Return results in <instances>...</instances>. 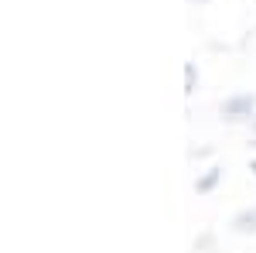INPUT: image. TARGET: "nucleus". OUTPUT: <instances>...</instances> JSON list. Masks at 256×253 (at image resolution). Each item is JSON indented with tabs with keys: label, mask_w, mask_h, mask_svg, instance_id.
<instances>
[{
	"label": "nucleus",
	"mask_w": 256,
	"mask_h": 253,
	"mask_svg": "<svg viewBox=\"0 0 256 253\" xmlns=\"http://www.w3.org/2000/svg\"><path fill=\"white\" fill-rule=\"evenodd\" d=\"M250 171H253V175H256V157H250Z\"/></svg>",
	"instance_id": "nucleus-6"
},
{
	"label": "nucleus",
	"mask_w": 256,
	"mask_h": 253,
	"mask_svg": "<svg viewBox=\"0 0 256 253\" xmlns=\"http://www.w3.org/2000/svg\"><path fill=\"white\" fill-rule=\"evenodd\" d=\"M188 4H208V0H188Z\"/></svg>",
	"instance_id": "nucleus-7"
},
{
	"label": "nucleus",
	"mask_w": 256,
	"mask_h": 253,
	"mask_svg": "<svg viewBox=\"0 0 256 253\" xmlns=\"http://www.w3.org/2000/svg\"><path fill=\"white\" fill-rule=\"evenodd\" d=\"M253 127H256V117H253Z\"/></svg>",
	"instance_id": "nucleus-8"
},
{
	"label": "nucleus",
	"mask_w": 256,
	"mask_h": 253,
	"mask_svg": "<svg viewBox=\"0 0 256 253\" xmlns=\"http://www.w3.org/2000/svg\"><path fill=\"white\" fill-rule=\"evenodd\" d=\"M229 229H232L236 236H256V205L239 209V212L229 219Z\"/></svg>",
	"instance_id": "nucleus-3"
},
{
	"label": "nucleus",
	"mask_w": 256,
	"mask_h": 253,
	"mask_svg": "<svg viewBox=\"0 0 256 253\" xmlns=\"http://www.w3.org/2000/svg\"><path fill=\"white\" fill-rule=\"evenodd\" d=\"M218 117L226 123H242V120L256 117V93L253 89H239V93H229V96L218 103Z\"/></svg>",
	"instance_id": "nucleus-1"
},
{
	"label": "nucleus",
	"mask_w": 256,
	"mask_h": 253,
	"mask_svg": "<svg viewBox=\"0 0 256 253\" xmlns=\"http://www.w3.org/2000/svg\"><path fill=\"white\" fill-rule=\"evenodd\" d=\"M195 89H198V65L184 62V96H195Z\"/></svg>",
	"instance_id": "nucleus-4"
},
{
	"label": "nucleus",
	"mask_w": 256,
	"mask_h": 253,
	"mask_svg": "<svg viewBox=\"0 0 256 253\" xmlns=\"http://www.w3.org/2000/svg\"><path fill=\"white\" fill-rule=\"evenodd\" d=\"M222 178H226V168H222V164H212V168H205V171L195 178L192 192L195 195H212L218 185H222Z\"/></svg>",
	"instance_id": "nucleus-2"
},
{
	"label": "nucleus",
	"mask_w": 256,
	"mask_h": 253,
	"mask_svg": "<svg viewBox=\"0 0 256 253\" xmlns=\"http://www.w3.org/2000/svg\"><path fill=\"white\" fill-rule=\"evenodd\" d=\"M205 246H212V233H205L202 239H195V250H205Z\"/></svg>",
	"instance_id": "nucleus-5"
}]
</instances>
